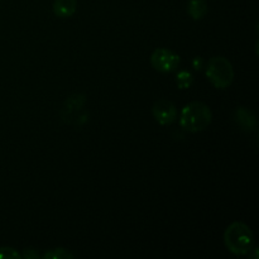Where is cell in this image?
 I'll return each instance as SVG.
<instances>
[{
    "label": "cell",
    "mask_w": 259,
    "mask_h": 259,
    "mask_svg": "<svg viewBox=\"0 0 259 259\" xmlns=\"http://www.w3.org/2000/svg\"><path fill=\"white\" fill-rule=\"evenodd\" d=\"M224 244L233 254H249L254 248V235L252 229L242 222L232 223L225 229Z\"/></svg>",
    "instance_id": "cell-1"
},
{
    "label": "cell",
    "mask_w": 259,
    "mask_h": 259,
    "mask_svg": "<svg viewBox=\"0 0 259 259\" xmlns=\"http://www.w3.org/2000/svg\"><path fill=\"white\" fill-rule=\"evenodd\" d=\"M212 120V113L209 106L201 101H192L184 106L180 114V125L190 133L205 131Z\"/></svg>",
    "instance_id": "cell-2"
},
{
    "label": "cell",
    "mask_w": 259,
    "mask_h": 259,
    "mask_svg": "<svg viewBox=\"0 0 259 259\" xmlns=\"http://www.w3.org/2000/svg\"><path fill=\"white\" fill-rule=\"evenodd\" d=\"M206 77L214 88L220 90L229 88L234 80V70L230 61L223 56L210 58L206 66Z\"/></svg>",
    "instance_id": "cell-3"
},
{
    "label": "cell",
    "mask_w": 259,
    "mask_h": 259,
    "mask_svg": "<svg viewBox=\"0 0 259 259\" xmlns=\"http://www.w3.org/2000/svg\"><path fill=\"white\" fill-rule=\"evenodd\" d=\"M151 63L158 72H174L180 65V56L168 48H157L151 55Z\"/></svg>",
    "instance_id": "cell-4"
},
{
    "label": "cell",
    "mask_w": 259,
    "mask_h": 259,
    "mask_svg": "<svg viewBox=\"0 0 259 259\" xmlns=\"http://www.w3.org/2000/svg\"><path fill=\"white\" fill-rule=\"evenodd\" d=\"M152 114L158 124L169 125L176 120L177 109L172 101L167 100V99H159L154 103L153 108H152Z\"/></svg>",
    "instance_id": "cell-5"
},
{
    "label": "cell",
    "mask_w": 259,
    "mask_h": 259,
    "mask_svg": "<svg viewBox=\"0 0 259 259\" xmlns=\"http://www.w3.org/2000/svg\"><path fill=\"white\" fill-rule=\"evenodd\" d=\"M77 9V0H55L53 13L58 18H70Z\"/></svg>",
    "instance_id": "cell-6"
},
{
    "label": "cell",
    "mask_w": 259,
    "mask_h": 259,
    "mask_svg": "<svg viewBox=\"0 0 259 259\" xmlns=\"http://www.w3.org/2000/svg\"><path fill=\"white\" fill-rule=\"evenodd\" d=\"M235 120L237 123L242 126V129L244 131H254L255 126H257V119L255 115L250 110L245 108H239L235 114Z\"/></svg>",
    "instance_id": "cell-7"
},
{
    "label": "cell",
    "mask_w": 259,
    "mask_h": 259,
    "mask_svg": "<svg viewBox=\"0 0 259 259\" xmlns=\"http://www.w3.org/2000/svg\"><path fill=\"white\" fill-rule=\"evenodd\" d=\"M207 7L206 0H190L187 4V12H189L190 17L195 20H200L207 14Z\"/></svg>",
    "instance_id": "cell-8"
},
{
    "label": "cell",
    "mask_w": 259,
    "mask_h": 259,
    "mask_svg": "<svg viewBox=\"0 0 259 259\" xmlns=\"http://www.w3.org/2000/svg\"><path fill=\"white\" fill-rule=\"evenodd\" d=\"M43 259H73V254L65 248H55L42 255Z\"/></svg>",
    "instance_id": "cell-9"
},
{
    "label": "cell",
    "mask_w": 259,
    "mask_h": 259,
    "mask_svg": "<svg viewBox=\"0 0 259 259\" xmlns=\"http://www.w3.org/2000/svg\"><path fill=\"white\" fill-rule=\"evenodd\" d=\"M176 82L180 89H189L192 85V82H194V77H192V75L189 71H181L177 75Z\"/></svg>",
    "instance_id": "cell-10"
},
{
    "label": "cell",
    "mask_w": 259,
    "mask_h": 259,
    "mask_svg": "<svg viewBox=\"0 0 259 259\" xmlns=\"http://www.w3.org/2000/svg\"><path fill=\"white\" fill-rule=\"evenodd\" d=\"M0 259H22V254L10 247L0 248Z\"/></svg>",
    "instance_id": "cell-11"
},
{
    "label": "cell",
    "mask_w": 259,
    "mask_h": 259,
    "mask_svg": "<svg viewBox=\"0 0 259 259\" xmlns=\"http://www.w3.org/2000/svg\"><path fill=\"white\" fill-rule=\"evenodd\" d=\"M22 258H24V259H37V258H39V254H38L37 250L33 249V248H25L24 252H23V254H22Z\"/></svg>",
    "instance_id": "cell-12"
}]
</instances>
